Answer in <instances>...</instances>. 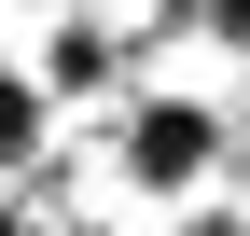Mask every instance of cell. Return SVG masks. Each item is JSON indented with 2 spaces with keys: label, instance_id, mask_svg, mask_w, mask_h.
Returning a JSON list of instances; mask_svg holds the SVG:
<instances>
[{
  "label": "cell",
  "instance_id": "6da1fadb",
  "mask_svg": "<svg viewBox=\"0 0 250 236\" xmlns=\"http://www.w3.org/2000/svg\"><path fill=\"white\" fill-rule=\"evenodd\" d=\"M125 181H139V195L223 181V98H139V111H125Z\"/></svg>",
  "mask_w": 250,
  "mask_h": 236
},
{
  "label": "cell",
  "instance_id": "7a4b0ae2",
  "mask_svg": "<svg viewBox=\"0 0 250 236\" xmlns=\"http://www.w3.org/2000/svg\"><path fill=\"white\" fill-rule=\"evenodd\" d=\"M139 70V28H98V14H70L42 42V98H111V83Z\"/></svg>",
  "mask_w": 250,
  "mask_h": 236
},
{
  "label": "cell",
  "instance_id": "5b68a950",
  "mask_svg": "<svg viewBox=\"0 0 250 236\" xmlns=\"http://www.w3.org/2000/svg\"><path fill=\"white\" fill-rule=\"evenodd\" d=\"M83 14H111V0H83Z\"/></svg>",
  "mask_w": 250,
  "mask_h": 236
},
{
  "label": "cell",
  "instance_id": "277c9868",
  "mask_svg": "<svg viewBox=\"0 0 250 236\" xmlns=\"http://www.w3.org/2000/svg\"><path fill=\"white\" fill-rule=\"evenodd\" d=\"M167 236H250V209H181Z\"/></svg>",
  "mask_w": 250,
  "mask_h": 236
},
{
  "label": "cell",
  "instance_id": "3957f363",
  "mask_svg": "<svg viewBox=\"0 0 250 236\" xmlns=\"http://www.w3.org/2000/svg\"><path fill=\"white\" fill-rule=\"evenodd\" d=\"M42 139H56V98L0 70V181H42Z\"/></svg>",
  "mask_w": 250,
  "mask_h": 236
}]
</instances>
